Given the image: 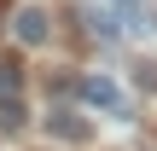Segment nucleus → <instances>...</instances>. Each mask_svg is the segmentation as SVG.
<instances>
[{"instance_id": "obj_7", "label": "nucleus", "mask_w": 157, "mask_h": 151, "mask_svg": "<svg viewBox=\"0 0 157 151\" xmlns=\"http://www.w3.org/2000/svg\"><path fill=\"white\" fill-rule=\"evenodd\" d=\"M140 87H151V93H157V64H140Z\"/></svg>"}, {"instance_id": "obj_5", "label": "nucleus", "mask_w": 157, "mask_h": 151, "mask_svg": "<svg viewBox=\"0 0 157 151\" xmlns=\"http://www.w3.org/2000/svg\"><path fill=\"white\" fill-rule=\"evenodd\" d=\"M87 29L93 35H117V12H87Z\"/></svg>"}, {"instance_id": "obj_4", "label": "nucleus", "mask_w": 157, "mask_h": 151, "mask_svg": "<svg viewBox=\"0 0 157 151\" xmlns=\"http://www.w3.org/2000/svg\"><path fill=\"white\" fill-rule=\"evenodd\" d=\"M17 128H23V105L12 93V99H0V134H17Z\"/></svg>"}, {"instance_id": "obj_8", "label": "nucleus", "mask_w": 157, "mask_h": 151, "mask_svg": "<svg viewBox=\"0 0 157 151\" xmlns=\"http://www.w3.org/2000/svg\"><path fill=\"white\" fill-rule=\"evenodd\" d=\"M111 6H122V12H128V6H140V0H111Z\"/></svg>"}, {"instance_id": "obj_2", "label": "nucleus", "mask_w": 157, "mask_h": 151, "mask_svg": "<svg viewBox=\"0 0 157 151\" xmlns=\"http://www.w3.org/2000/svg\"><path fill=\"white\" fill-rule=\"evenodd\" d=\"M47 140H58V145H87V140H93V122H87L82 111H52V116H47Z\"/></svg>"}, {"instance_id": "obj_6", "label": "nucleus", "mask_w": 157, "mask_h": 151, "mask_svg": "<svg viewBox=\"0 0 157 151\" xmlns=\"http://www.w3.org/2000/svg\"><path fill=\"white\" fill-rule=\"evenodd\" d=\"M17 81H23V76H17V64H0V99H12V93H17Z\"/></svg>"}, {"instance_id": "obj_3", "label": "nucleus", "mask_w": 157, "mask_h": 151, "mask_svg": "<svg viewBox=\"0 0 157 151\" xmlns=\"http://www.w3.org/2000/svg\"><path fill=\"white\" fill-rule=\"evenodd\" d=\"M82 99H87L93 111H111V116H122V111H128V93H122L111 76H87V81H82Z\"/></svg>"}, {"instance_id": "obj_1", "label": "nucleus", "mask_w": 157, "mask_h": 151, "mask_svg": "<svg viewBox=\"0 0 157 151\" xmlns=\"http://www.w3.org/2000/svg\"><path fill=\"white\" fill-rule=\"evenodd\" d=\"M12 35H17L23 47H47V41H52V17H47V6H17Z\"/></svg>"}]
</instances>
